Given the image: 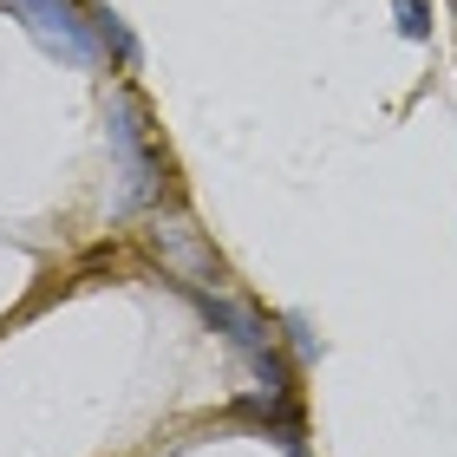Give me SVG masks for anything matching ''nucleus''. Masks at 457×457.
<instances>
[{"label": "nucleus", "mask_w": 457, "mask_h": 457, "mask_svg": "<svg viewBox=\"0 0 457 457\" xmlns=\"http://www.w3.org/2000/svg\"><path fill=\"white\" fill-rule=\"evenodd\" d=\"M20 7H33V27L46 33V39H66V46L79 53V33H72V13H66V0H59V7H53V0H20Z\"/></svg>", "instance_id": "nucleus-1"}, {"label": "nucleus", "mask_w": 457, "mask_h": 457, "mask_svg": "<svg viewBox=\"0 0 457 457\" xmlns=\"http://www.w3.org/2000/svg\"><path fill=\"white\" fill-rule=\"evenodd\" d=\"M399 27H405V39L425 33V0H399Z\"/></svg>", "instance_id": "nucleus-2"}]
</instances>
